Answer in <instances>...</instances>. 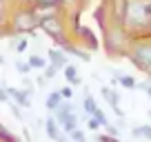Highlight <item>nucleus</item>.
I'll use <instances>...</instances> for the list:
<instances>
[{"mask_svg":"<svg viewBox=\"0 0 151 142\" xmlns=\"http://www.w3.org/2000/svg\"><path fill=\"white\" fill-rule=\"evenodd\" d=\"M122 22L131 24V27H147V24H151V2H142V0L127 2V11H124Z\"/></svg>","mask_w":151,"mask_h":142,"instance_id":"obj_1","label":"nucleus"},{"mask_svg":"<svg viewBox=\"0 0 151 142\" xmlns=\"http://www.w3.org/2000/svg\"><path fill=\"white\" fill-rule=\"evenodd\" d=\"M38 24H40V18L33 11H18L14 18V29L20 33H31Z\"/></svg>","mask_w":151,"mask_h":142,"instance_id":"obj_2","label":"nucleus"},{"mask_svg":"<svg viewBox=\"0 0 151 142\" xmlns=\"http://www.w3.org/2000/svg\"><path fill=\"white\" fill-rule=\"evenodd\" d=\"M38 27H42V31L47 33V36H51L53 40H58V42L65 40V27H62L58 16H47V18H42Z\"/></svg>","mask_w":151,"mask_h":142,"instance_id":"obj_3","label":"nucleus"},{"mask_svg":"<svg viewBox=\"0 0 151 142\" xmlns=\"http://www.w3.org/2000/svg\"><path fill=\"white\" fill-rule=\"evenodd\" d=\"M131 60L136 62L140 69H149L151 67V44H140V47L133 49Z\"/></svg>","mask_w":151,"mask_h":142,"instance_id":"obj_4","label":"nucleus"},{"mask_svg":"<svg viewBox=\"0 0 151 142\" xmlns=\"http://www.w3.org/2000/svg\"><path fill=\"white\" fill-rule=\"evenodd\" d=\"M56 122H60V127L65 129L67 133L76 131V124H78V118H76V113L71 111V113H56Z\"/></svg>","mask_w":151,"mask_h":142,"instance_id":"obj_5","label":"nucleus"},{"mask_svg":"<svg viewBox=\"0 0 151 142\" xmlns=\"http://www.w3.org/2000/svg\"><path fill=\"white\" fill-rule=\"evenodd\" d=\"M45 124H47V127H45V129H47V136L51 138V140H56V142H67V138L60 136V131H58V124H56V120H53V118H49Z\"/></svg>","mask_w":151,"mask_h":142,"instance_id":"obj_6","label":"nucleus"},{"mask_svg":"<svg viewBox=\"0 0 151 142\" xmlns=\"http://www.w3.org/2000/svg\"><path fill=\"white\" fill-rule=\"evenodd\" d=\"M102 95H104V100L111 104V109L116 111L118 115H122V111H120V107H118V102H120L118 93H116V91H111V89H102Z\"/></svg>","mask_w":151,"mask_h":142,"instance_id":"obj_7","label":"nucleus"},{"mask_svg":"<svg viewBox=\"0 0 151 142\" xmlns=\"http://www.w3.org/2000/svg\"><path fill=\"white\" fill-rule=\"evenodd\" d=\"M5 91H7V95H14V98L18 100L20 107H29V104H31V98H29L24 91H18V89H14V87H9V89H5Z\"/></svg>","mask_w":151,"mask_h":142,"instance_id":"obj_8","label":"nucleus"},{"mask_svg":"<svg viewBox=\"0 0 151 142\" xmlns=\"http://www.w3.org/2000/svg\"><path fill=\"white\" fill-rule=\"evenodd\" d=\"M49 58H51V67H56V69L67 67V58L62 56L60 51H56V49H51V51H49Z\"/></svg>","mask_w":151,"mask_h":142,"instance_id":"obj_9","label":"nucleus"},{"mask_svg":"<svg viewBox=\"0 0 151 142\" xmlns=\"http://www.w3.org/2000/svg\"><path fill=\"white\" fill-rule=\"evenodd\" d=\"M124 11H127V0H113V14L120 22L124 20Z\"/></svg>","mask_w":151,"mask_h":142,"instance_id":"obj_10","label":"nucleus"},{"mask_svg":"<svg viewBox=\"0 0 151 142\" xmlns=\"http://www.w3.org/2000/svg\"><path fill=\"white\" fill-rule=\"evenodd\" d=\"M60 102H62V98H60V93H58V91H53V93L47 95V109L56 111L58 107H60Z\"/></svg>","mask_w":151,"mask_h":142,"instance_id":"obj_11","label":"nucleus"},{"mask_svg":"<svg viewBox=\"0 0 151 142\" xmlns=\"http://www.w3.org/2000/svg\"><path fill=\"white\" fill-rule=\"evenodd\" d=\"M76 71H78V69H76L73 65H67V67H65V76H67V80L73 82V85H76V82H80V78H78V73H76Z\"/></svg>","mask_w":151,"mask_h":142,"instance_id":"obj_12","label":"nucleus"},{"mask_svg":"<svg viewBox=\"0 0 151 142\" xmlns=\"http://www.w3.org/2000/svg\"><path fill=\"white\" fill-rule=\"evenodd\" d=\"M85 111H87V113H91V115L98 111V107H96V100L91 98V95H85Z\"/></svg>","mask_w":151,"mask_h":142,"instance_id":"obj_13","label":"nucleus"},{"mask_svg":"<svg viewBox=\"0 0 151 142\" xmlns=\"http://www.w3.org/2000/svg\"><path fill=\"white\" fill-rule=\"evenodd\" d=\"M27 65H29V67H38V69H45V67H47V62H45L42 58H38V56H31Z\"/></svg>","mask_w":151,"mask_h":142,"instance_id":"obj_14","label":"nucleus"},{"mask_svg":"<svg viewBox=\"0 0 151 142\" xmlns=\"http://www.w3.org/2000/svg\"><path fill=\"white\" fill-rule=\"evenodd\" d=\"M38 7H45V9H53V7L60 5V0H36Z\"/></svg>","mask_w":151,"mask_h":142,"instance_id":"obj_15","label":"nucleus"},{"mask_svg":"<svg viewBox=\"0 0 151 142\" xmlns=\"http://www.w3.org/2000/svg\"><path fill=\"white\" fill-rule=\"evenodd\" d=\"M133 136H142V138H149L151 140V127H136L133 129Z\"/></svg>","mask_w":151,"mask_h":142,"instance_id":"obj_16","label":"nucleus"},{"mask_svg":"<svg viewBox=\"0 0 151 142\" xmlns=\"http://www.w3.org/2000/svg\"><path fill=\"white\" fill-rule=\"evenodd\" d=\"M16 69H18V71H20V76H22V78H24V76H27V73H29V71H31V67H29V65H27V62H22V60H18V62H16Z\"/></svg>","mask_w":151,"mask_h":142,"instance_id":"obj_17","label":"nucleus"},{"mask_svg":"<svg viewBox=\"0 0 151 142\" xmlns=\"http://www.w3.org/2000/svg\"><path fill=\"white\" fill-rule=\"evenodd\" d=\"M118 80H120V85L127 87V89H133V87H136V80H133V78H129V76H120Z\"/></svg>","mask_w":151,"mask_h":142,"instance_id":"obj_18","label":"nucleus"},{"mask_svg":"<svg viewBox=\"0 0 151 142\" xmlns=\"http://www.w3.org/2000/svg\"><path fill=\"white\" fill-rule=\"evenodd\" d=\"M93 120H98V124H100V127H107V124H109V122H107V115H104L100 109L93 113Z\"/></svg>","mask_w":151,"mask_h":142,"instance_id":"obj_19","label":"nucleus"},{"mask_svg":"<svg viewBox=\"0 0 151 142\" xmlns=\"http://www.w3.org/2000/svg\"><path fill=\"white\" fill-rule=\"evenodd\" d=\"M56 67H51V65H49V67H45V78H47V80H49V78H53V76H56Z\"/></svg>","mask_w":151,"mask_h":142,"instance_id":"obj_20","label":"nucleus"},{"mask_svg":"<svg viewBox=\"0 0 151 142\" xmlns=\"http://www.w3.org/2000/svg\"><path fill=\"white\" fill-rule=\"evenodd\" d=\"M69 136H71V138H73V140H76V142H85V136H82V131H78V129H76V131H71V133H69Z\"/></svg>","mask_w":151,"mask_h":142,"instance_id":"obj_21","label":"nucleus"},{"mask_svg":"<svg viewBox=\"0 0 151 142\" xmlns=\"http://www.w3.org/2000/svg\"><path fill=\"white\" fill-rule=\"evenodd\" d=\"M58 93H60V98H65V100H69V98H71V89H69V87H62Z\"/></svg>","mask_w":151,"mask_h":142,"instance_id":"obj_22","label":"nucleus"},{"mask_svg":"<svg viewBox=\"0 0 151 142\" xmlns=\"http://www.w3.org/2000/svg\"><path fill=\"white\" fill-rule=\"evenodd\" d=\"M24 47H27V40H20V42L16 44V49H18V51H24Z\"/></svg>","mask_w":151,"mask_h":142,"instance_id":"obj_23","label":"nucleus"},{"mask_svg":"<svg viewBox=\"0 0 151 142\" xmlns=\"http://www.w3.org/2000/svg\"><path fill=\"white\" fill-rule=\"evenodd\" d=\"M98 127H100V124H98V120H93V118H91V120H89V129H93V131H96Z\"/></svg>","mask_w":151,"mask_h":142,"instance_id":"obj_24","label":"nucleus"},{"mask_svg":"<svg viewBox=\"0 0 151 142\" xmlns=\"http://www.w3.org/2000/svg\"><path fill=\"white\" fill-rule=\"evenodd\" d=\"M107 131L111 133V136H118V129H116V127H111V124H107Z\"/></svg>","mask_w":151,"mask_h":142,"instance_id":"obj_25","label":"nucleus"},{"mask_svg":"<svg viewBox=\"0 0 151 142\" xmlns=\"http://www.w3.org/2000/svg\"><path fill=\"white\" fill-rule=\"evenodd\" d=\"M7 98H9V95H7V91L0 89V100H2V102H7Z\"/></svg>","mask_w":151,"mask_h":142,"instance_id":"obj_26","label":"nucleus"},{"mask_svg":"<svg viewBox=\"0 0 151 142\" xmlns=\"http://www.w3.org/2000/svg\"><path fill=\"white\" fill-rule=\"evenodd\" d=\"M98 142H118V140H113V138H107V136H102Z\"/></svg>","mask_w":151,"mask_h":142,"instance_id":"obj_27","label":"nucleus"},{"mask_svg":"<svg viewBox=\"0 0 151 142\" xmlns=\"http://www.w3.org/2000/svg\"><path fill=\"white\" fill-rule=\"evenodd\" d=\"M2 14H5V2L0 0V20H2Z\"/></svg>","mask_w":151,"mask_h":142,"instance_id":"obj_28","label":"nucleus"},{"mask_svg":"<svg viewBox=\"0 0 151 142\" xmlns=\"http://www.w3.org/2000/svg\"><path fill=\"white\" fill-rule=\"evenodd\" d=\"M142 89H145V91H147V93H149V95H151V85H142Z\"/></svg>","mask_w":151,"mask_h":142,"instance_id":"obj_29","label":"nucleus"},{"mask_svg":"<svg viewBox=\"0 0 151 142\" xmlns=\"http://www.w3.org/2000/svg\"><path fill=\"white\" fill-rule=\"evenodd\" d=\"M60 2H73V0H60Z\"/></svg>","mask_w":151,"mask_h":142,"instance_id":"obj_30","label":"nucleus"},{"mask_svg":"<svg viewBox=\"0 0 151 142\" xmlns=\"http://www.w3.org/2000/svg\"><path fill=\"white\" fill-rule=\"evenodd\" d=\"M2 62H5V60H2V58H0V65H2Z\"/></svg>","mask_w":151,"mask_h":142,"instance_id":"obj_31","label":"nucleus"},{"mask_svg":"<svg viewBox=\"0 0 151 142\" xmlns=\"http://www.w3.org/2000/svg\"><path fill=\"white\" fill-rule=\"evenodd\" d=\"M149 115H151V111H149Z\"/></svg>","mask_w":151,"mask_h":142,"instance_id":"obj_32","label":"nucleus"}]
</instances>
